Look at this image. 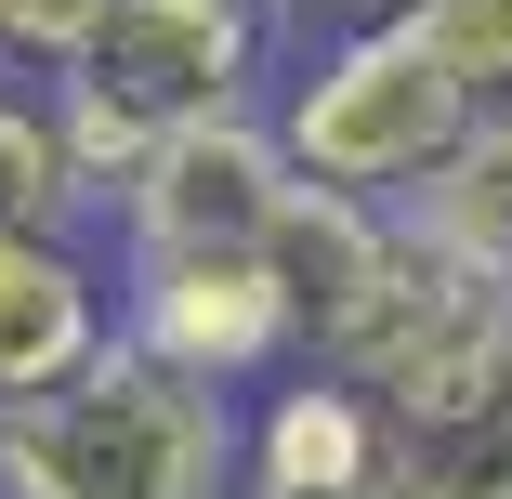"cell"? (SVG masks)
I'll list each match as a JSON object with an SVG mask.
<instances>
[{
  "mask_svg": "<svg viewBox=\"0 0 512 499\" xmlns=\"http://www.w3.org/2000/svg\"><path fill=\"white\" fill-rule=\"evenodd\" d=\"M289 66V14L276 0H106L92 53L53 79V106L79 132L92 197H119L158 145L211 132V119H263Z\"/></svg>",
  "mask_w": 512,
  "mask_h": 499,
  "instance_id": "obj_1",
  "label": "cell"
},
{
  "mask_svg": "<svg viewBox=\"0 0 512 499\" xmlns=\"http://www.w3.org/2000/svg\"><path fill=\"white\" fill-rule=\"evenodd\" d=\"M263 119H276L289 171L316 184V197L407 211V197L460 158V132H473L486 106L421 53V27H407V14H381V27H302Z\"/></svg>",
  "mask_w": 512,
  "mask_h": 499,
  "instance_id": "obj_2",
  "label": "cell"
},
{
  "mask_svg": "<svg viewBox=\"0 0 512 499\" xmlns=\"http://www.w3.org/2000/svg\"><path fill=\"white\" fill-rule=\"evenodd\" d=\"M0 499H237V394L106 342L66 394L0 408Z\"/></svg>",
  "mask_w": 512,
  "mask_h": 499,
  "instance_id": "obj_3",
  "label": "cell"
},
{
  "mask_svg": "<svg viewBox=\"0 0 512 499\" xmlns=\"http://www.w3.org/2000/svg\"><path fill=\"white\" fill-rule=\"evenodd\" d=\"M316 368H342L355 394H381L394 421H421V408H447V394H473V381L512 368V276L434 250L421 224L394 211L381 276L355 289V316L316 342Z\"/></svg>",
  "mask_w": 512,
  "mask_h": 499,
  "instance_id": "obj_4",
  "label": "cell"
},
{
  "mask_svg": "<svg viewBox=\"0 0 512 499\" xmlns=\"http://www.w3.org/2000/svg\"><path fill=\"white\" fill-rule=\"evenodd\" d=\"M289 197H302V171H289L276 119H211L106 197V250L119 263H263Z\"/></svg>",
  "mask_w": 512,
  "mask_h": 499,
  "instance_id": "obj_5",
  "label": "cell"
},
{
  "mask_svg": "<svg viewBox=\"0 0 512 499\" xmlns=\"http://www.w3.org/2000/svg\"><path fill=\"white\" fill-rule=\"evenodd\" d=\"M119 342L197 394H237V408L276 368H302V316H289L276 263H119Z\"/></svg>",
  "mask_w": 512,
  "mask_h": 499,
  "instance_id": "obj_6",
  "label": "cell"
},
{
  "mask_svg": "<svg viewBox=\"0 0 512 499\" xmlns=\"http://www.w3.org/2000/svg\"><path fill=\"white\" fill-rule=\"evenodd\" d=\"M237 499H394V408L342 368H276L237 408Z\"/></svg>",
  "mask_w": 512,
  "mask_h": 499,
  "instance_id": "obj_7",
  "label": "cell"
},
{
  "mask_svg": "<svg viewBox=\"0 0 512 499\" xmlns=\"http://www.w3.org/2000/svg\"><path fill=\"white\" fill-rule=\"evenodd\" d=\"M119 342V263L106 237H0V408L66 394Z\"/></svg>",
  "mask_w": 512,
  "mask_h": 499,
  "instance_id": "obj_8",
  "label": "cell"
},
{
  "mask_svg": "<svg viewBox=\"0 0 512 499\" xmlns=\"http://www.w3.org/2000/svg\"><path fill=\"white\" fill-rule=\"evenodd\" d=\"M0 237H106L79 132H66V106L40 79H0Z\"/></svg>",
  "mask_w": 512,
  "mask_h": 499,
  "instance_id": "obj_9",
  "label": "cell"
},
{
  "mask_svg": "<svg viewBox=\"0 0 512 499\" xmlns=\"http://www.w3.org/2000/svg\"><path fill=\"white\" fill-rule=\"evenodd\" d=\"M394 499H512V368L394 421Z\"/></svg>",
  "mask_w": 512,
  "mask_h": 499,
  "instance_id": "obj_10",
  "label": "cell"
},
{
  "mask_svg": "<svg viewBox=\"0 0 512 499\" xmlns=\"http://www.w3.org/2000/svg\"><path fill=\"white\" fill-rule=\"evenodd\" d=\"M407 224L434 250H460V263H486V276H512V106H486L460 132V158L407 197Z\"/></svg>",
  "mask_w": 512,
  "mask_h": 499,
  "instance_id": "obj_11",
  "label": "cell"
},
{
  "mask_svg": "<svg viewBox=\"0 0 512 499\" xmlns=\"http://www.w3.org/2000/svg\"><path fill=\"white\" fill-rule=\"evenodd\" d=\"M407 27L473 106H512V0H407Z\"/></svg>",
  "mask_w": 512,
  "mask_h": 499,
  "instance_id": "obj_12",
  "label": "cell"
},
{
  "mask_svg": "<svg viewBox=\"0 0 512 499\" xmlns=\"http://www.w3.org/2000/svg\"><path fill=\"white\" fill-rule=\"evenodd\" d=\"M92 27H106V0H0V79H66L92 53Z\"/></svg>",
  "mask_w": 512,
  "mask_h": 499,
  "instance_id": "obj_13",
  "label": "cell"
},
{
  "mask_svg": "<svg viewBox=\"0 0 512 499\" xmlns=\"http://www.w3.org/2000/svg\"><path fill=\"white\" fill-rule=\"evenodd\" d=\"M289 27H381V14H407V0H276Z\"/></svg>",
  "mask_w": 512,
  "mask_h": 499,
  "instance_id": "obj_14",
  "label": "cell"
}]
</instances>
